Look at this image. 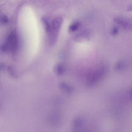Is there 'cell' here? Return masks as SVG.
Masks as SVG:
<instances>
[{
    "label": "cell",
    "instance_id": "cell-4",
    "mask_svg": "<svg viewBox=\"0 0 132 132\" xmlns=\"http://www.w3.org/2000/svg\"><path fill=\"white\" fill-rule=\"evenodd\" d=\"M55 73L58 75H61L63 74L64 71V67L63 65L61 63H56L54 67Z\"/></svg>",
    "mask_w": 132,
    "mask_h": 132
},
{
    "label": "cell",
    "instance_id": "cell-9",
    "mask_svg": "<svg viewBox=\"0 0 132 132\" xmlns=\"http://www.w3.org/2000/svg\"><path fill=\"white\" fill-rule=\"evenodd\" d=\"M118 30L117 28H115L112 30L111 34L113 35H116L118 34Z\"/></svg>",
    "mask_w": 132,
    "mask_h": 132
},
{
    "label": "cell",
    "instance_id": "cell-5",
    "mask_svg": "<svg viewBox=\"0 0 132 132\" xmlns=\"http://www.w3.org/2000/svg\"><path fill=\"white\" fill-rule=\"evenodd\" d=\"M42 21L45 31L48 33L50 31L51 24L47 18H43L42 19Z\"/></svg>",
    "mask_w": 132,
    "mask_h": 132
},
{
    "label": "cell",
    "instance_id": "cell-7",
    "mask_svg": "<svg viewBox=\"0 0 132 132\" xmlns=\"http://www.w3.org/2000/svg\"><path fill=\"white\" fill-rule=\"evenodd\" d=\"M51 120L52 121V122H53V123L54 125L55 123V125H56V123H59L60 122V119L59 118V117L57 116L56 115H54L52 117Z\"/></svg>",
    "mask_w": 132,
    "mask_h": 132
},
{
    "label": "cell",
    "instance_id": "cell-8",
    "mask_svg": "<svg viewBox=\"0 0 132 132\" xmlns=\"http://www.w3.org/2000/svg\"><path fill=\"white\" fill-rule=\"evenodd\" d=\"M123 64L121 62L117 63L116 65V69L117 70H120L122 69L123 67Z\"/></svg>",
    "mask_w": 132,
    "mask_h": 132
},
{
    "label": "cell",
    "instance_id": "cell-6",
    "mask_svg": "<svg viewBox=\"0 0 132 132\" xmlns=\"http://www.w3.org/2000/svg\"><path fill=\"white\" fill-rule=\"evenodd\" d=\"M80 24L79 22L75 21L72 23L69 26L68 32L69 33H72L76 30L79 26Z\"/></svg>",
    "mask_w": 132,
    "mask_h": 132
},
{
    "label": "cell",
    "instance_id": "cell-1",
    "mask_svg": "<svg viewBox=\"0 0 132 132\" xmlns=\"http://www.w3.org/2000/svg\"><path fill=\"white\" fill-rule=\"evenodd\" d=\"M106 73L105 69H103L97 70L88 79L87 81V85L90 87L95 86L104 78Z\"/></svg>",
    "mask_w": 132,
    "mask_h": 132
},
{
    "label": "cell",
    "instance_id": "cell-2",
    "mask_svg": "<svg viewBox=\"0 0 132 132\" xmlns=\"http://www.w3.org/2000/svg\"><path fill=\"white\" fill-rule=\"evenodd\" d=\"M85 122L84 119L80 117L75 118L72 123V128L74 131H81L84 130Z\"/></svg>",
    "mask_w": 132,
    "mask_h": 132
},
{
    "label": "cell",
    "instance_id": "cell-3",
    "mask_svg": "<svg viewBox=\"0 0 132 132\" xmlns=\"http://www.w3.org/2000/svg\"><path fill=\"white\" fill-rule=\"evenodd\" d=\"M59 86L60 88L66 93L70 94L72 93L73 90V87L68 84L65 82H61Z\"/></svg>",
    "mask_w": 132,
    "mask_h": 132
}]
</instances>
